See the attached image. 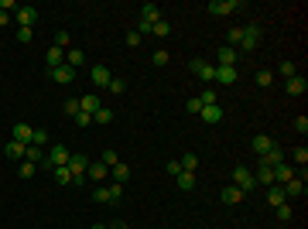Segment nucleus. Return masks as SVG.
<instances>
[{"instance_id":"obj_57","label":"nucleus","mask_w":308,"mask_h":229,"mask_svg":"<svg viewBox=\"0 0 308 229\" xmlns=\"http://www.w3.org/2000/svg\"><path fill=\"white\" fill-rule=\"evenodd\" d=\"M165 171H168V174H182V164H178V161H168V168H165Z\"/></svg>"},{"instance_id":"obj_60","label":"nucleus","mask_w":308,"mask_h":229,"mask_svg":"<svg viewBox=\"0 0 308 229\" xmlns=\"http://www.w3.org/2000/svg\"><path fill=\"white\" fill-rule=\"evenodd\" d=\"M89 229H106V226H103V222H93V226H89Z\"/></svg>"},{"instance_id":"obj_48","label":"nucleus","mask_w":308,"mask_h":229,"mask_svg":"<svg viewBox=\"0 0 308 229\" xmlns=\"http://www.w3.org/2000/svg\"><path fill=\"white\" fill-rule=\"evenodd\" d=\"M151 62H154V65H168V52H165V48H158V52L151 55Z\"/></svg>"},{"instance_id":"obj_15","label":"nucleus","mask_w":308,"mask_h":229,"mask_svg":"<svg viewBox=\"0 0 308 229\" xmlns=\"http://www.w3.org/2000/svg\"><path fill=\"white\" fill-rule=\"evenodd\" d=\"M127 178H130V168H127L123 161L110 168V181H113V185H127Z\"/></svg>"},{"instance_id":"obj_55","label":"nucleus","mask_w":308,"mask_h":229,"mask_svg":"<svg viewBox=\"0 0 308 229\" xmlns=\"http://www.w3.org/2000/svg\"><path fill=\"white\" fill-rule=\"evenodd\" d=\"M0 11L7 14V11H18V0H0Z\"/></svg>"},{"instance_id":"obj_16","label":"nucleus","mask_w":308,"mask_h":229,"mask_svg":"<svg viewBox=\"0 0 308 229\" xmlns=\"http://www.w3.org/2000/svg\"><path fill=\"white\" fill-rule=\"evenodd\" d=\"M253 181H257V185H274V171H270L267 164H264V161H260V164H257V171H253Z\"/></svg>"},{"instance_id":"obj_36","label":"nucleus","mask_w":308,"mask_h":229,"mask_svg":"<svg viewBox=\"0 0 308 229\" xmlns=\"http://www.w3.org/2000/svg\"><path fill=\"white\" fill-rule=\"evenodd\" d=\"M151 35H158V38H168V35H172V24H168V21H158Z\"/></svg>"},{"instance_id":"obj_34","label":"nucleus","mask_w":308,"mask_h":229,"mask_svg":"<svg viewBox=\"0 0 308 229\" xmlns=\"http://www.w3.org/2000/svg\"><path fill=\"white\" fill-rule=\"evenodd\" d=\"M178 164H182V171H195V168H199V157H195V154H185Z\"/></svg>"},{"instance_id":"obj_7","label":"nucleus","mask_w":308,"mask_h":229,"mask_svg":"<svg viewBox=\"0 0 308 229\" xmlns=\"http://www.w3.org/2000/svg\"><path fill=\"white\" fill-rule=\"evenodd\" d=\"M48 76L55 79L58 86H69V82L76 79V69H72V65H58V69H48Z\"/></svg>"},{"instance_id":"obj_14","label":"nucleus","mask_w":308,"mask_h":229,"mask_svg":"<svg viewBox=\"0 0 308 229\" xmlns=\"http://www.w3.org/2000/svg\"><path fill=\"white\" fill-rule=\"evenodd\" d=\"M24 161H31V164H38V168H45L48 154L41 151V147H35V144H28V151H24Z\"/></svg>"},{"instance_id":"obj_31","label":"nucleus","mask_w":308,"mask_h":229,"mask_svg":"<svg viewBox=\"0 0 308 229\" xmlns=\"http://www.w3.org/2000/svg\"><path fill=\"white\" fill-rule=\"evenodd\" d=\"M106 195H110V205H116V202L123 198V185H113V181H110V185H106Z\"/></svg>"},{"instance_id":"obj_22","label":"nucleus","mask_w":308,"mask_h":229,"mask_svg":"<svg viewBox=\"0 0 308 229\" xmlns=\"http://www.w3.org/2000/svg\"><path fill=\"white\" fill-rule=\"evenodd\" d=\"M267 202L274 205V209L284 205V202H288V198H284V185H270V188H267Z\"/></svg>"},{"instance_id":"obj_59","label":"nucleus","mask_w":308,"mask_h":229,"mask_svg":"<svg viewBox=\"0 0 308 229\" xmlns=\"http://www.w3.org/2000/svg\"><path fill=\"white\" fill-rule=\"evenodd\" d=\"M106 229H127V222H110Z\"/></svg>"},{"instance_id":"obj_9","label":"nucleus","mask_w":308,"mask_h":229,"mask_svg":"<svg viewBox=\"0 0 308 229\" xmlns=\"http://www.w3.org/2000/svg\"><path fill=\"white\" fill-rule=\"evenodd\" d=\"M236 79H240L236 65H216V82H223V86H233Z\"/></svg>"},{"instance_id":"obj_43","label":"nucleus","mask_w":308,"mask_h":229,"mask_svg":"<svg viewBox=\"0 0 308 229\" xmlns=\"http://www.w3.org/2000/svg\"><path fill=\"white\" fill-rule=\"evenodd\" d=\"M31 144H35V147H45V144H48V130H35Z\"/></svg>"},{"instance_id":"obj_44","label":"nucleus","mask_w":308,"mask_h":229,"mask_svg":"<svg viewBox=\"0 0 308 229\" xmlns=\"http://www.w3.org/2000/svg\"><path fill=\"white\" fill-rule=\"evenodd\" d=\"M199 103H202V106H212V103H216V93H212V89H202V93H199Z\"/></svg>"},{"instance_id":"obj_30","label":"nucleus","mask_w":308,"mask_h":229,"mask_svg":"<svg viewBox=\"0 0 308 229\" xmlns=\"http://www.w3.org/2000/svg\"><path fill=\"white\" fill-rule=\"evenodd\" d=\"M240 38H243V28H230L226 31V45L230 48H240Z\"/></svg>"},{"instance_id":"obj_24","label":"nucleus","mask_w":308,"mask_h":229,"mask_svg":"<svg viewBox=\"0 0 308 229\" xmlns=\"http://www.w3.org/2000/svg\"><path fill=\"white\" fill-rule=\"evenodd\" d=\"M86 178H93V181H103V178H110V168H106L103 161H96V164H89Z\"/></svg>"},{"instance_id":"obj_50","label":"nucleus","mask_w":308,"mask_h":229,"mask_svg":"<svg viewBox=\"0 0 308 229\" xmlns=\"http://www.w3.org/2000/svg\"><path fill=\"white\" fill-rule=\"evenodd\" d=\"M89 123H93V116H89V113H82V110H79V113H76V127H79V130H82V127H89Z\"/></svg>"},{"instance_id":"obj_20","label":"nucleus","mask_w":308,"mask_h":229,"mask_svg":"<svg viewBox=\"0 0 308 229\" xmlns=\"http://www.w3.org/2000/svg\"><path fill=\"white\" fill-rule=\"evenodd\" d=\"M48 69H58V65H65V48H58V45H52L48 48Z\"/></svg>"},{"instance_id":"obj_18","label":"nucleus","mask_w":308,"mask_h":229,"mask_svg":"<svg viewBox=\"0 0 308 229\" xmlns=\"http://www.w3.org/2000/svg\"><path fill=\"white\" fill-rule=\"evenodd\" d=\"M270 171H274V185H288L291 178H294L291 164H277V168H270Z\"/></svg>"},{"instance_id":"obj_39","label":"nucleus","mask_w":308,"mask_h":229,"mask_svg":"<svg viewBox=\"0 0 308 229\" xmlns=\"http://www.w3.org/2000/svg\"><path fill=\"white\" fill-rule=\"evenodd\" d=\"M110 120H113V113H110L106 106H99L96 113H93V123H110Z\"/></svg>"},{"instance_id":"obj_53","label":"nucleus","mask_w":308,"mask_h":229,"mask_svg":"<svg viewBox=\"0 0 308 229\" xmlns=\"http://www.w3.org/2000/svg\"><path fill=\"white\" fill-rule=\"evenodd\" d=\"M294 130H298V134H308V116H298V120H294Z\"/></svg>"},{"instance_id":"obj_21","label":"nucleus","mask_w":308,"mask_h":229,"mask_svg":"<svg viewBox=\"0 0 308 229\" xmlns=\"http://www.w3.org/2000/svg\"><path fill=\"white\" fill-rule=\"evenodd\" d=\"M288 93H291V96H305V93H308L305 76H291V79H288Z\"/></svg>"},{"instance_id":"obj_10","label":"nucleus","mask_w":308,"mask_h":229,"mask_svg":"<svg viewBox=\"0 0 308 229\" xmlns=\"http://www.w3.org/2000/svg\"><path fill=\"white\" fill-rule=\"evenodd\" d=\"M89 76H93V86H99V89H106V86H110V69H106V65H93V72H89Z\"/></svg>"},{"instance_id":"obj_40","label":"nucleus","mask_w":308,"mask_h":229,"mask_svg":"<svg viewBox=\"0 0 308 229\" xmlns=\"http://www.w3.org/2000/svg\"><path fill=\"white\" fill-rule=\"evenodd\" d=\"M274 212H277V219H281V222H291V215H294L288 202H284V205H277V209H274Z\"/></svg>"},{"instance_id":"obj_46","label":"nucleus","mask_w":308,"mask_h":229,"mask_svg":"<svg viewBox=\"0 0 308 229\" xmlns=\"http://www.w3.org/2000/svg\"><path fill=\"white\" fill-rule=\"evenodd\" d=\"M62 110H65L69 116H76L79 113V99H65V103H62Z\"/></svg>"},{"instance_id":"obj_37","label":"nucleus","mask_w":308,"mask_h":229,"mask_svg":"<svg viewBox=\"0 0 308 229\" xmlns=\"http://www.w3.org/2000/svg\"><path fill=\"white\" fill-rule=\"evenodd\" d=\"M65 65H72V69H76V65H82V52H79V48L65 52Z\"/></svg>"},{"instance_id":"obj_5","label":"nucleus","mask_w":308,"mask_h":229,"mask_svg":"<svg viewBox=\"0 0 308 229\" xmlns=\"http://www.w3.org/2000/svg\"><path fill=\"white\" fill-rule=\"evenodd\" d=\"M14 21H18V28H35V21H38V7H31V4H24V7H18V14H14Z\"/></svg>"},{"instance_id":"obj_52","label":"nucleus","mask_w":308,"mask_h":229,"mask_svg":"<svg viewBox=\"0 0 308 229\" xmlns=\"http://www.w3.org/2000/svg\"><path fill=\"white\" fill-rule=\"evenodd\" d=\"M123 41H127V48H137V45H140V41H144V38H140L137 31H130V35H127V38H123Z\"/></svg>"},{"instance_id":"obj_38","label":"nucleus","mask_w":308,"mask_h":229,"mask_svg":"<svg viewBox=\"0 0 308 229\" xmlns=\"http://www.w3.org/2000/svg\"><path fill=\"white\" fill-rule=\"evenodd\" d=\"M253 82H257V86H264V89H267L270 82H274V76H270L267 69H260V72H257V76H253Z\"/></svg>"},{"instance_id":"obj_27","label":"nucleus","mask_w":308,"mask_h":229,"mask_svg":"<svg viewBox=\"0 0 308 229\" xmlns=\"http://www.w3.org/2000/svg\"><path fill=\"white\" fill-rule=\"evenodd\" d=\"M175 181H178V188H182V191H192V188H195V171H182V174H175Z\"/></svg>"},{"instance_id":"obj_45","label":"nucleus","mask_w":308,"mask_h":229,"mask_svg":"<svg viewBox=\"0 0 308 229\" xmlns=\"http://www.w3.org/2000/svg\"><path fill=\"white\" fill-rule=\"evenodd\" d=\"M151 31H154V24H151V21H144V18L137 21V35H140V38H144V35H151Z\"/></svg>"},{"instance_id":"obj_26","label":"nucleus","mask_w":308,"mask_h":229,"mask_svg":"<svg viewBox=\"0 0 308 229\" xmlns=\"http://www.w3.org/2000/svg\"><path fill=\"white\" fill-rule=\"evenodd\" d=\"M24 151H28V147H24V144H18V140H11V144L4 147V154H7L11 161H24Z\"/></svg>"},{"instance_id":"obj_1","label":"nucleus","mask_w":308,"mask_h":229,"mask_svg":"<svg viewBox=\"0 0 308 229\" xmlns=\"http://www.w3.org/2000/svg\"><path fill=\"white\" fill-rule=\"evenodd\" d=\"M69 171H72V185H82L86 181V171H89V161H86V154H69V164H65Z\"/></svg>"},{"instance_id":"obj_42","label":"nucleus","mask_w":308,"mask_h":229,"mask_svg":"<svg viewBox=\"0 0 308 229\" xmlns=\"http://www.w3.org/2000/svg\"><path fill=\"white\" fill-rule=\"evenodd\" d=\"M185 110H189L192 116H199V113H202V103H199V96H192V99L185 103Z\"/></svg>"},{"instance_id":"obj_47","label":"nucleus","mask_w":308,"mask_h":229,"mask_svg":"<svg viewBox=\"0 0 308 229\" xmlns=\"http://www.w3.org/2000/svg\"><path fill=\"white\" fill-rule=\"evenodd\" d=\"M99 161H103L106 168H113V164H120V157H116L113 151H103V157H99Z\"/></svg>"},{"instance_id":"obj_12","label":"nucleus","mask_w":308,"mask_h":229,"mask_svg":"<svg viewBox=\"0 0 308 229\" xmlns=\"http://www.w3.org/2000/svg\"><path fill=\"white\" fill-rule=\"evenodd\" d=\"M11 134H14V140H18V144H24V147H28V144H31V137H35V130H31L28 123H14V130H11Z\"/></svg>"},{"instance_id":"obj_8","label":"nucleus","mask_w":308,"mask_h":229,"mask_svg":"<svg viewBox=\"0 0 308 229\" xmlns=\"http://www.w3.org/2000/svg\"><path fill=\"white\" fill-rule=\"evenodd\" d=\"M62 164H69V151H65V147H52V154H48V161H45V168H52V171H55V168H62Z\"/></svg>"},{"instance_id":"obj_56","label":"nucleus","mask_w":308,"mask_h":229,"mask_svg":"<svg viewBox=\"0 0 308 229\" xmlns=\"http://www.w3.org/2000/svg\"><path fill=\"white\" fill-rule=\"evenodd\" d=\"M18 41L28 45V41H31V28H18Z\"/></svg>"},{"instance_id":"obj_41","label":"nucleus","mask_w":308,"mask_h":229,"mask_svg":"<svg viewBox=\"0 0 308 229\" xmlns=\"http://www.w3.org/2000/svg\"><path fill=\"white\" fill-rule=\"evenodd\" d=\"M277 69H281V76H284V79H291V76H298V69H294V62H281V65H277Z\"/></svg>"},{"instance_id":"obj_58","label":"nucleus","mask_w":308,"mask_h":229,"mask_svg":"<svg viewBox=\"0 0 308 229\" xmlns=\"http://www.w3.org/2000/svg\"><path fill=\"white\" fill-rule=\"evenodd\" d=\"M7 24H11V14H4V11H0V28H7Z\"/></svg>"},{"instance_id":"obj_25","label":"nucleus","mask_w":308,"mask_h":229,"mask_svg":"<svg viewBox=\"0 0 308 229\" xmlns=\"http://www.w3.org/2000/svg\"><path fill=\"white\" fill-rule=\"evenodd\" d=\"M140 18L158 24V21H161V7H158V4H144V7H140Z\"/></svg>"},{"instance_id":"obj_23","label":"nucleus","mask_w":308,"mask_h":229,"mask_svg":"<svg viewBox=\"0 0 308 229\" xmlns=\"http://www.w3.org/2000/svg\"><path fill=\"white\" fill-rule=\"evenodd\" d=\"M236 58H240V52H236V48H230V45H219V65H236Z\"/></svg>"},{"instance_id":"obj_13","label":"nucleus","mask_w":308,"mask_h":229,"mask_svg":"<svg viewBox=\"0 0 308 229\" xmlns=\"http://www.w3.org/2000/svg\"><path fill=\"white\" fill-rule=\"evenodd\" d=\"M250 147H253L257 154H260V157H264V154H270L274 147H277V144H274V140H270L267 134H260V137H253V144H250Z\"/></svg>"},{"instance_id":"obj_54","label":"nucleus","mask_w":308,"mask_h":229,"mask_svg":"<svg viewBox=\"0 0 308 229\" xmlns=\"http://www.w3.org/2000/svg\"><path fill=\"white\" fill-rule=\"evenodd\" d=\"M55 45H58V48H65V45H69V31H58V35H55Z\"/></svg>"},{"instance_id":"obj_33","label":"nucleus","mask_w":308,"mask_h":229,"mask_svg":"<svg viewBox=\"0 0 308 229\" xmlns=\"http://www.w3.org/2000/svg\"><path fill=\"white\" fill-rule=\"evenodd\" d=\"M291 161L305 168V164H308V147H294V151H291Z\"/></svg>"},{"instance_id":"obj_28","label":"nucleus","mask_w":308,"mask_h":229,"mask_svg":"<svg viewBox=\"0 0 308 229\" xmlns=\"http://www.w3.org/2000/svg\"><path fill=\"white\" fill-rule=\"evenodd\" d=\"M260 161H264L267 168H277V164H284V151H281V147H274V151H270V154H264Z\"/></svg>"},{"instance_id":"obj_6","label":"nucleus","mask_w":308,"mask_h":229,"mask_svg":"<svg viewBox=\"0 0 308 229\" xmlns=\"http://www.w3.org/2000/svg\"><path fill=\"white\" fill-rule=\"evenodd\" d=\"M192 72L202 79V82H216V65L202 62V58H192Z\"/></svg>"},{"instance_id":"obj_49","label":"nucleus","mask_w":308,"mask_h":229,"mask_svg":"<svg viewBox=\"0 0 308 229\" xmlns=\"http://www.w3.org/2000/svg\"><path fill=\"white\" fill-rule=\"evenodd\" d=\"M93 198H96V202H103V205H110V195H106V185H99V188L93 191Z\"/></svg>"},{"instance_id":"obj_51","label":"nucleus","mask_w":308,"mask_h":229,"mask_svg":"<svg viewBox=\"0 0 308 229\" xmlns=\"http://www.w3.org/2000/svg\"><path fill=\"white\" fill-rule=\"evenodd\" d=\"M106 89H110V93H123V89H127V82H123V79H110V86H106Z\"/></svg>"},{"instance_id":"obj_32","label":"nucleus","mask_w":308,"mask_h":229,"mask_svg":"<svg viewBox=\"0 0 308 229\" xmlns=\"http://www.w3.org/2000/svg\"><path fill=\"white\" fill-rule=\"evenodd\" d=\"M55 181H58V185H72V171H69L65 164H62V168H55Z\"/></svg>"},{"instance_id":"obj_29","label":"nucleus","mask_w":308,"mask_h":229,"mask_svg":"<svg viewBox=\"0 0 308 229\" xmlns=\"http://www.w3.org/2000/svg\"><path fill=\"white\" fill-rule=\"evenodd\" d=\"M219 198H223L226 205H236V202L243 198V191H240V188H233V185H230V188H223V191H219Z\"/></svg>"},{"instance_id":"obj_2","label":"nucleus","mask_w":308,"mask_h":229,"mask_svg":"<svg viewBox=\"0 0 308 229\" xmlns=\"http://www.w3.org/2000/svg\"><path fill=\"white\" fill-rule=\"evenodd\" d=\"M233 188H240L243 195H247V191H253V188H257V181H253V171H247L243 164H240V168H233Z\"/></svg>"},{"instance_id":"obj_19","label":"nucleus","mask_w":308,"mask_h":229,"mask_svg":"<svg viewBox=\"0 0 308 229\" xmlns=\"http://www.w3.org/2000/svg\"><path fill=\"white\" fill-rule=\"evenodd\" d=\"M202 120H206V123H219V120H223V106H219V103H212V106H202Z\"/></svg>"},{"instance_id":"obj_17","label":"nucleus","mask_w":308,"mask_h":229,"mask_svg":"<svg viewBox=\"0 0 308 229\" xmlns=\"http://www.w3.org/2000/svg\"><path fill=\"white\" fill-rule=\"evenodd\" d=\"M99 106H103V103H99V96H96V93H89V96H82V99H79V110H82V113H89V116L96 113Z\"/></svg>"},{"instance_id":"obj_35","label":"nucleus","mask_w":308,"mask_h":229,"mask_svg":"<svg viewBox=\"0 0 308 229\" xmlns=\"http://www.w3.org/2000/svg\"><path fill=\"white\" fill-rule=\"evenodd\" d=\"M35 171H38V164H31V161H21V168H18L21 178H35Z\"/></svg>"},{"instance_id":"obj_3","label":"nucleus","mask_w":308,"mask_h":229,"mask_svg":"<svg viewBox=\"0 0 308 229\" xmlns=\"http://www.w3.org/2000/svg\"><path fill=\"white\" fill-rule=\"evenodd\" d=\"M257 45H260V24H247L243 38H240V52H253Z\"/></svg>"},{"instance_id":"obj_4","label":"nucleus","mask_w":308,"mask_h":229,"mask_svg":"<svg viewBox=\"0 0 308 229\" xmlns=\"http://www.w3.org/2000/svg\"><path fill=\"white\" fill-rule=\"evenodd\" d=\"M206 11L216 14V18H226V14H233V11H240V0H209Z\"/></svg>"},{"instance_id":"obj_11","label":"nucleus","mask_w":308,"mask_h":229,"mask_svg":"<svg viewBox=\"0 0 308 229\" xmlns=\"http://www.w3.org/2000/svg\"><path fill=\"white\" fill-rule=\"evenodd\" d=\"M298 195H305V178H291L288 185H284V198H298Z\"/></svg>"}]
</instances>
